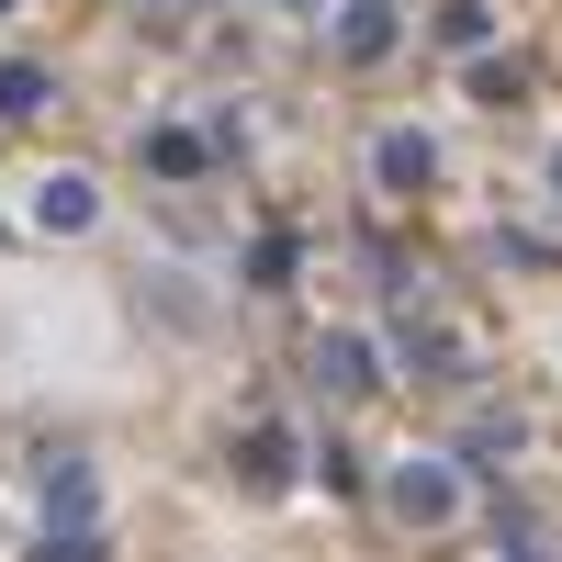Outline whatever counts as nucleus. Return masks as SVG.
I'll list each match as a JSON object with an SVG mask.
<instances>
[{
  "label": "nucleus",
  "instance_id": "7ed1b4c3",
  "mask_svg": "<svg viewBox=\"0 0 562 562\" xmlns=\"http://www.w3.org/2000/svg\"><path fill=\"white\" fill-rule=\"evenodd\" d=\"M315 383H326V394H371V383H383V371H371V338H360V326L315 338Z\"/></svg>",
  "mask_w": 562,
  "mask_h": 562
},
{
  "label": "nucleus",
  "instance_id": "39448f33",
  "mask_svg": "<svg viewBox=\"0 0 562 562\" xmlns=\"http://www.w3.org/2000/svg\"><path fill=\"white\" fill-rule=\"evenodd\" d=\"M0 113H45V79L34 68H0Z\"/></svg>",
  "mask_w": 562,
  "mask_h": 562
},
{
  "label": "nucleus",
  "instance_id": "0eeeda50",
  "mask_svg": "<svg viewBox=\"0 0 562 562\" xmlns=\"http://www.w3.org/2000/svg\"><path fill=\"white\" fill-rule=\"evenodd\" d=\"M495 562H551V551H540V540H518V551H495Z\"/></svg>",
  "mask_w": 562,
  "mask_h": 562
},
{
  "label": "nucleus",
  "instance_id": "f03ea898",
  "mask_svg": "<svg viewBox=\"0 0 562 562\" xmlns=\"http://www.w3.org/2000/svg\"><path fill=\"white\" fill-rule=\"evenodd\" d=\"M23 214H34V237H90V225H102V192H90V169H45Z\"/></svg>",
  "mask_w": 562,
  "mask_h": 562
},
{
  "label": "nucleus",
  "instance_id": "f257e3e1",
  "mask_svg": "<svg viewBox=\"0 0 562 562\" xmlns=\"http://www.w3.org/2000/svg\"><path fill=\"white\" fill-rule=\"evenodd\" d=\"M383 506H394L405 529H461V506H473V484H461V473H450L439 450H416V461H394V473H383Z\"/></svg>",
  "mask_w": 562,
  "mask_h": 562
},
{
  "label": "nucleus",
  "instance_id": "6e6552de",
  "mask_svg": "<svg viewBox=\"0 0 562 562\" xmlns=\"http://www.w3.org/2000/svg\"><path fill=\"white\" fill-rule=\"evenodd\" d=\"M551 180H562V158H551Z\"/></svg>",
  "mask_w": 562,
  "mask_h": 562
},
{
  "label": "nucleus",
  "instance_id": "423d86ee",
  "mask_svg": "<svg viewBox=\"0 0 562 562\" xmlns=\"http://www.w3.org/2000/svg\"><path fill=\"white\" fill-rule=\"evenodd\" d=\"M45 562H90V540H45Z\"/></svg>",
  "mask_w": 562,
  "mask_h": 562
},
{
  "label": "nucleus",
  "instance_id": "20e7f679",
  "mask_svg": "<svg viewBox=\"0 0 562 562\" xmlns=\"http://www.w3.org/2000/svg\"><path fill=\"white\" fill-rule=\"evenodd\" d=\"M371 169H383L394 192H416V180L439 169V147H428V135H383V147H371Z\"/></svg>",
  "mask_w": 562,
  "mask_h": 562
}]
</instances>
